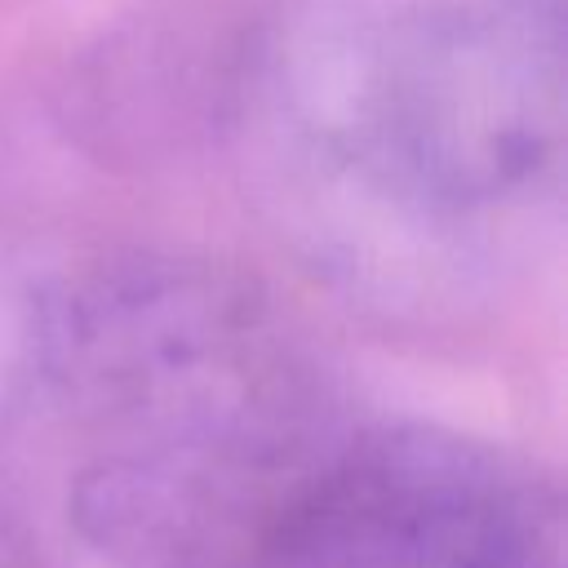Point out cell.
Returning a JSON list of instances; mask_svg holds the SVG:
<instances>
[{
    "instance_id": "cell-4",
    "label": "cell",
    "mask_w": 568,
    "mask_h": 568,
    "mask_svg": "<svg viewBox=\"0 0 568 568\" xmlns=\"http://www.w3.org/2000/svg\"><path fill=\"white\" fill-rule=\"evenodd\" d=\"M275 62V0H138L71 53L53 120L93 164L164 169L235 133Z\"/></svg>"
},
{
    "instance_id": "cell-3",
    "label": "cell",
    "mask_w": 568,
    "mask_h": 568,
    "mask_svg": "<svg viewBox=\"0 0 568 568\" xmlns=\"http://www.w3.org/2000/svg\"><path fill=\"white\" fill-rule=\"evenodd\" d=\"M266 568H564V497L506 444L364 426L337 439Z\"/></svg>"
},
{
    "instance_id": "cell-5",
    "label": "cell",
    "mask_w": 568,
    "mask_h": 568,
    "mask_svg": "<svg viewBox=\"0 0 568 568\" xmlns=\"http://www.w3.org/2000/svg\"><path fill=\"white\" fill-rule=\"evenodd\" d=\"M0 568H40L36 528L4 475H0Z\"/></svg>"
},
{
    "instance_id": "cell-1",
    "label": "cell",
    "mask_w": 568,
    "mask_h": 568,
    "mask_svg": "<svg viewBox=\"0 0 568 568\" xmlns=\"http://www.w3.org/2000/svg\"><path fill=\"white\" fill-rule=\"evenodd\" d=\"M22 373L75 444L67 524L115 568H266L351 430L271 297L195 257L62 275L36 302Z\"/></svg>"
},
{
    "instance_id": "cell-2",
    "label": "cell",
    "mask_w": 568,
    "mask_h": 568,
    "mask_svg": "<svg viewBox=\"0 0 568 568\" xmlns=\"http://www.w3.org/2000/svg\"><path fill=\"white\" fill-rule=\"evenodd\" d=\"M324 138L390 204L466 222L537 200L564 160L559 0H430L390 13L333 89Z\"/></svg>"
}]
</instances>
